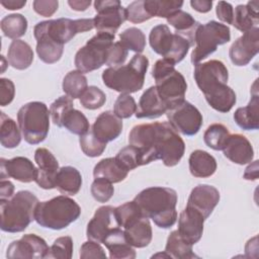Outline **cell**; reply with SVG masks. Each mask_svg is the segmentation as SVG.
Segmentation results:
<instances>
[{
	"label": "cell",
	"instance_id": "cell-1",
	"mask_svg": "<svg viewBox=\"0 0 259 259\" xmlns=\"http://www.w3.org/2000/svg\"><path fill=\"white\" fill-rule=\"evenodd\" d=\"M128 143L140 150L144 165L160 159L167 167L176 166L185 151L184 141L167 121L135 125Z\"/></svg>",
	"mask_w": 259,
	"mask_h": 259
},
{
	"label": "cell",
	"instance_id": "cell-2",
	"mask_svg": "<svg viewBox=\"0 0 259 259\" xmlns=\"http://www.w3.org/2000/svg\"><path fill=\"white\" fill-rule=\"evenodd\" d=\"M193 77L211 108L223 113L233 108L237 101L236 93L227 84L229 72L222 61L210 60L195 65Z\"/></svg>",
	"mask_w": 259,
	"mask_h": 259
},
{
	"label": "cell",
	"instance_id": "cell-3",
	"mask_svg": "<svg viewBox=\"0 0 259 259\" xmlns=\"http://www.w3.org/2000/svg\"><path fill=\"white\" fill-rule=\"evenodd\" d=\"M134 200L145 218L152 219L162 229L171 228L177 221V193L169 187L154 186L142 190Z\"/></svg>",
	"mask_w": 259,
	"mask_h": 259
},
{
	"label": "cell",
	"instance_id": "cell-4",
	"mask_svg": "<svg viewBox=\"0 0 259 259\" xmlns=\"http://www.w3.org/2000/svg\"><path fill=\"white\" fill-rule=\"evenodd\" d=\"M37 197L28 190H20L11 198L0 200L1 230L7 233L23 232L34 220Z\"/></svg>",
	"mask_w": 259,
	"mask_h": 259
},
{
	"label": "cell",
	"instance_id": "cell-5",
	"mask_svg": "<svg viewBox=\"0 0 259 259\" xmlns=\"http://www.w3.org/2000/svg\"><path fill=\"white\" fill-rule=\"evenodd\" d=\"M148 67V58L136 54L126 65L105 69L102 73V81L105 86L120 94L135 93L143 88Z\"/></svg>",
	"mask_w": 259,
	"mask_h": 259
},
{
	"label": "cell",
	"instance_id": "cell-6",
	"mask_svg": "<svg viewBox=\"0 0 259 259\" xmlns=\"http://www.w3.org/2000/svg\"><path fill=\"white\" fill-rule=\"evenodd\" d=\"M80 214L81 207L74 199L66 195H59L37 203L34 221L40 227L62 230L75 222Z\"/></svg>",
	"mask_w": 259,
	"mask_h": 259
},
{
	"label": "cell",
	"instance_id": "cell-7",
	"mask_svg": "<svg viewBox=\"0 0 259 259\" xmlns=\"http://www.w3.org/2000/svg\"><path fill=\"white\" fill-rule=\"evenodd\" d=\"M152 76L155 79V87L168 110L185 100L187 83L184 76L175 69L174 64L165 59L158 60L153 66Z\"/></svg>",
	"mask_w": 259,
	"mask_h": 259
},
{
	"label": "cell",
	"instance_id": "cell-8",
	"mask_svg": "<svg viewBox=\"0 0 259 259\" xmlns=\"http://www.w3.org/2000/svg\"><path fill=\"white\" fill-rule=\"evenodd\" d=\"M50 110L40 101L22 105L17 112V122L25 142L36 145L45 141L50 130Z\"/></svg>",
	"mask_w": 259,
	"mask_h": 259
},
{
	"label": "cell",
	"instance_id": "cell-9",
	"mask_svg": "<svg viewBox=\"0 0 259 259\" xmlns=\"http://www.w3.org/2000/svg\"><path fill=\"white\" fill-rule=\"evenodd\" d=\"M149 42L156 54L174 65L186 57L189 48L192 46L184 36L172 32L166 24H158L151 29Z\"/></svg>",
	"mask_w": 259,
	"mask_h": 259
},
{
	"label": "cell",
	"instance_id": "cell-10",
	"mask_svg": "<svg viewBox=\"0 0 259 259\" xmlns=\"http://www.w3.org/2000/svg\"><path fill=\"white\" fill-rule=\"evenodd\" d=\"M231 39V30L228 25L210 20L205 24H199L194 35L195 47L191 53V63L199 64L209 55L217 51L219 46L229 42Z\"/></svg>",
	"mask_w": 259,
	"mask_h": 259
},
{
	"label": "cell",
	"instance_id": "cell-11",
	"mask_svg": "<svg viewBox=\"0 0 259 259\" xmlns=\"http://www.w3.org/2000/svg\"><path fill=\"white\" fill-rule=\"evenodd\" d=\"M115 35L97 32L75 55V66L82 73H89L106 65L107 55Z\"/></svg>",
	"mask_w": 259,
	"mask_h": 259
},
{
	"label": "cell",
	"instance_id": "cell-12",
	"mask_svg": "<svg viewBox=\"0 0 259 259\" xmlns=\"http://www.w3.org/2000/svg\"><path fill=\"white\" fill-rule=\"evenodd\" d=\"M94 28L93 19L81 18H58L37 22L33 28V34L47 35L54 41L65 45L69 42L77 33L85 32Z\"/></svg>",
	"mask_w": 259,
	"mask_h": 259
},
{
	"label": "cell",
	"instance_id": "cell-13",
	"mask_svg": "<svg viewBox=\"0 0 259 259\" xmlns=\"http://www.w3.org/2000/svg\"><path fill=\"white\" fill-rule=\"evenodd\" d=\"M94 9L97 14L93 18V23L97 32L115 35L120 25L126 20L125 8L118 0H97L94 2Z\"/></svg>",
	"mask_w": 259,
	"mask_h": 259
},
{
	"label": "cell",
	"instance_id": "cell-14",
	"mask_svg": "<svg viewBox=\"0 0 259 259\" xmlns=\"http://www.w3.org/2000/svg\"><path fill=\"white\" fill-rule=\"evenodd\" d=\"M166 114L172 127L184 136L196 135L202 125L200 111L186 100L170 108Z\"/></svg>",
	"mask_w": 259,
	"mask_h": 259
},
{
	"label": "cell",
	"instance_id": "cell-15",
	"mask_svg": "<svg viewBox=\"0 0 259 259\" xmlns=\"http://www.w3.org/2000/svg\"><path fill=\"white\" fill-rule=\"evenodd\" d=\"M259 52V28L254 27L237 38L229 50L232 63L236 66H246Z\"/></svg>",
	"mask_w": 259,
	"mask_h": 259
},
{
	"label": "cell",
	"instance_id": "cell-16",
	"mask_svg": "<svg viewBox=\"0 0 259 259\" xmlns=\"http://www.w3.org/2000/svg\"><path fill=\"white\" fill-rule=\"evenodd\" d=\"M46 241L35 234L23 235L11 242L6 251L7 258H46L49 251Z\"/></svg>",
	"mask_w": 259,
	"mask_h": 259
},
{
	"label": "cell",
	"instance_id": "cell-17",
	"mask_svg": "<svg viewBox=\"0 0 259 259\" xmlns=\"http://www.w3.org/2000/svg\"><path fill=\"white\" fill-rule=\"evenodd\" d=\"M117 227L119 226L114 215V207L111 205H103L96 209L93 218L89 221L86 236L88 240L100 244L107 234Z\"/></svg>",
	"mask_w": 259,
	"mask_h": 259
},
{
	"label": "cell",
	"instance_id": "cell-18",
	"mask_svg": "<svg viewBox=\"0 0 259 259\" xmlns=\"http://www.w3.org/2000/svg\"><path fill=\"white\" fill-rule=\"evenodd\" d=\"M34 161L37 164V173L34 182L42 189L56 188V178L59 171V162L46 148H38L34 152Z\"/></svg>",
	"mask_w": 259,
	"mask_h": 259
},
{
	"label": "cell",
	"instance_id": "cell-19",
	"mask_svg": "<svg viewBox=\"0 0 259 259\" xmlns=\"http://www.w3.org/2000/svg\"><path fill=\"white\" fill-rule=\"evenodd\" d=\"M37 168L26 157H14L10 160L0 159V178H13L17 181L29 183L35 180Z\"/></svg>",
	"mask_w": 259,
	"mask_h": 259
},
{
	"label": "cell",
	"instance_id": "cell-20",
	"mask_svg": "<svg viewBox=\"0 0 259 259\" xmlns=\"http://www.w3.org/2000/svg\"><path fill=\"white\" fill-rule=\"evenodd\" d=\"M204 221L205 219L199 211L186 205L178 218L177 231L180 237L188 244L194 245L202 236Z\"/></svg>",
	"mask_w": 259,
	"mask_h": 259
},
{
	"label": "cell",
	"instance_id": "cell-21",
	"mask_svg": "<svg viewBox=\"0 0 259 259\" xmlns=\"http://www.w3.org/2000/svg\"><path fill=\"white\" fill-rule=\"evenodd\" d=\"M220 197V192L214 186L199 184L191 190L187 205L199 211L206 220L219 203Z\"/></svg>",
	"mask_w": 259,
	"mask_h": 259
},
{
	"label": "cell",
	"instance_id": "cell-22",
	"mask_svg": "<svg viewBox=\"0 0 259 259\" xmlns=\"http://www.w3.org/2000/svg\"><path fill=\"white\" fill-rule=\"evenodd\" d=\"M122 120L113 111L106 110L100 113L94 123L91 132L102 143L107 144L118 138L122 132Z\"/></svg>",
	"mask_w": 259,
	"mask_h": 259
},
{
	"label": "cell",
	"instance_id": "cell-23",
	"mask_svg": "<svg viewBox=\"0 0 259 259\" xmlns=\"http://www.w3.org/2000/svg\"><path fill=\"white\" fill-rule=\"evenodd\" d=\"M223 152L226 158L238 165L251 163L254 158V150L251 143L241 134L230 135Z\"/></svg>",
	"mask_w": 259,
	"mask_h": 259
},
{
	"label": "cell",
	"instance_id": "cell-24",
	"mask_svg": "<svg viewBox=\"0 0 259 259\" xmlns=\"http://www.w3.org/2000/svg\"><path fill=\"white\" fill-rule=\"evenodd\" d=\"M168 107L160 97L155 86L149 87L141 96L137 105V118H157L166 113Z\"/></svg>",
	"mask_w": 259,
	"mask_h": 259
},
{
	"label": "cell",
	"instance_id": "cell-25",
	"mask_svg": "<svg viewBox=\"0 0 259 259\" xmlns=\"http://www.w3.org/2000/svg\"><path fill=\"white\" fill-rule=\"evenodd\" d=\"M259 97L257 90V80L252 87V97L244 107H239L234 113L236 123L245 131H254L259 127Z\"/></svg>",
	"mask_w": 259,
	"mask_h": 259
},
{
	"label": "cell",
	"instance_id": "cell-26",
	"mask_svg": "<svg viewBox=\"0 0 259 259\" xmlns=\"http://www.w3.org/2000/svg\"><path fill=\"white\" fill-rule=\"evenodd\" d=\"M103 245L108 249L111 259H134L136 251L125 239L124 232L120 227L112 229L104 238Z\"/></svg>",
	"mask_w": 259,
	"mask_h": 259
},
{
	"label": "cell",
	"instance_id": "cell-27",
	"mask_svg": "<svg viewBox=\"0 0 259 259\" xmlns=\"http://www.w3.org/2000/svg\"><path fill=\"white\" fill-rule=\"evenodd\" d=\"M258 1H249L246 5L240 4L234 10L232 25L242 32L257 27L259 22Z\"/></svg>",
	"mask_w": 259,
	"mask_h": 259
},
{
	"label": "cell",
	"instance_id": "cell-28",
	"mask_svg": "<svg viewBox=\"0 0 259 259\" xmlns=\"http://www.w3.org/2000/svg\"><path fill=\"white\" fill-rule=\"evenodd\" d=\"M188 164L191 175L197 178L210 177L217 170V161L213 156L202 150L193 151L189 156Z\"/></svg>",
	"mask_w": 259,
	"mask_h": 259
},
{
	"label": "cell",
	"instance_id": "cell-29",
	"mask_svg": "<svg viewBox=\"0 0 259 259\" xmlns=\"http://www.w3.org/2000/svg\"><path fill=\"white\" fill-rule=\"evenodd\" d=\"M7 61L9 65L16 70L27 69L33 61L31 47L21 39L12 40L7 52Z\"/></svg>",
	"mask_w": 259,
	"mask_h": 259
},
{
	"label": "cell",
	"instance_id": "cell-30",
	"mask_svg": "<svg viewBox=\"0 0 259 259\" xmlns=\"http://www.w3.org/2000/svg\"><path fill=\"white\" fill-rule=\"evenodd\" d=\"M126 171L115 158H104L100 160L93 169L94 179H104L111 183H118L127 176Z\"/></svg>",
	"mask_w": 259,
	"mask_h": 259
},
{
	"label": "cell",
	"instance_id": "cell-31",
	"mask_svg": "<svg viewBox=\"0 0 259 259\" xmlns=\"http://www.w3.org/2000/svg\"><path fill=\"white\" fill-rule=\"evenodd\" d=\"M82 186L81 173L72 166L61 167L56 178V188L63 194L75 195Z\"/></svg>",
	"mask_w": 259,
	"mask_h": 259
},
{
	"label": "cell",
	"instance_id": "cell-32",
	"mask_svg": "<svg viewBox=\"0 0 259 259\" xmlns=\"http://www.w3.org/2000/svg\"><path fill=\"white\" fill-rule=\"evenodd\" d=\"M128 244L135 248L147 247L153 237L152 227L148 218H141L133 226L123 230Z\"/></svg>",
	"mask_w": 259,
	"mask_h": 259
},
{
	"label": "cell",
	"instance_id": "cell-33",
	"mask_svg": "<svg viewBox=\"0 0 259 259\" xmlns=\"http://www.w3.org/2000/svg\"><path fill=\"white\" fill-rule=\"evenodd\" d=\"M167 22L175 28V33L184 36L192 46L194 45L195 31L200 23L197 22L191 14L180 9L169 16L167 18Z\"/></svg>",
	"mask_w": 259,
	"mask_h": 259
},
{
	"label": "cell",
	"instance_id": "cell-34",
	"mask_svg": "<svg viewBox=\"0 0 259 259\" xmlns=\"http://www.w3.org/2000/svg\"><path fill=\"white\" fill-rule=\"evenodd\" d=\"M36 53L44 63L54 64L57 63L64 52V46L60 45L47 35H36Z\"/></svg>",
	"mask_w": 259,
	"mask_h": 259
},
{
	"label": "cell",
	"instance_id": "cell-35",
	"mask_svg": "<svg viewBox=\"0 0 259 259\" xmlns=\"http://www.w3.org/2000/svg\"><path fill=\"white\" fill-rule=\"evenodd\" d=\"M20 128L16 122L3 111L0 112V143L4 148H16L21 142Z\"/></svg>",
	"mask_w": 259,
	"mask_h": 259
},
{
	"label": "cell",
	"instance_id": "cell-36",
	"mask_svg": "<svg viewBox=\"0 0 259 259\" xmlns=\"http://www.w3.org/2000/svg\"><path fill=\"white\" fill-rule=\"evenodd\" d=\"M165 252L169 254L171 258L175 259H190V258H197L193 251L192 245L185 242L179 235L178 231H173L168 236Z\"/></svg>",
	"mask_w": 259,
	"mask_h": 259
},
{
	"label": "cell",
	"instance_id": "cell-37",
	"mask_svg": "<svg viewBox=\"0 0 259 259\" xmlns=\"http://www.w3.org/2000/svg\"><path fill=\"white\" fill-rule=\"evenodd\" d=\"M0 27L3 34L11 39H17L27 30V19L19 13H12L1 19Z\"/></svg>",
	"mask_w": 259,
	"mask_h": 259
},
{
	"label": "cell",
	"instance_id": "cell-38",
	"mask_svg": "<svg viewBox=\"0 0 259 259\" xmlns=\"http://www.w3.org/2000/svg\"><path fill=\"white\" fill-rule=\"evenodd\" d=\"M62 88L66 95L70 98H80L84 91L88 88L87 78L78 70L70 71L63 79Z\"/></svg>",
	"mask_w": 259,
	"mask_h": 259
},
{
	"label": "cell",
	"instance_id": "cell-39",
	"mask_svg": "<svg viewBox=\"0 0 259 259\" xmlns=\"http://www.w3.org/2000/svg\"><path fill=\"white\" fill-rule=\"evenodd\" d=\"M114 215L118 226L123 229L133 226L144 217L140 206L135 200L124 202L123 204L114 207Z\"/></svg>",
	"mask_w": 259,
	"mask_h": 259
},
{
	"label": "cell",
	"instance_id": "cell-40",
	"mask_svg": "<svg viewBox=\"0 0 259 259\" xmlns=\"http://www.w3.org/2000/svg\"><path fill=\"white\" fill-rule=\"evenodd\" d=\"M229 137L230 132L227 126L222 123H212L205 130L203 141L210 149L221 151L224 149Z\"/></svg>",
	"mask_w": 259,
	"mask_h": 259
},
{
	"label": "cell",
	"instance_id": "cell-41",
	"mask_svg": "<svg viewBox=\"0 0 259 259\" xmlns=\"http://www.w3.org/2000/svg\"><path fill=\"white\" fill-rule=\"evenodd\" d=\"M183 5V1L175 0H145V6L149 14L154 17L168 18L176 11L180 10Z\"/></svg>",
	"mask_w": 259,
	"mask_h": 259
},
{
	"label": "cell",
	"instance_id": "cell-42",
	"mask_svg": "<svg viewBox=\"0 0 259 259\" xmlns=\"http://www.w3.org/2000/svg\"><path fill=\"white\" fill-rule=\"evenodd\" d=\"M120 44L126 49L137 54H141L146 47V35L138 27H130L119 34Z\"/></svg>",
	"mask_w": 259,
	"mask_h": 259
},
{
	"label": "cell",
	"instance_id": "cell-43",
	"mask_svg": "<svg viewBox=\"0 0 259 259\" xmlns=\"http://www.w3.org/2000/svg\"><path fill=\"white\" fill-rule=\"evenodd\" d=\"M63 126L70 133L78 136L86 134L90 130V124L87 117L78 109H71L64 118Z\"/></svg>",
	"mask_w": 259,
	"mask_h": 259
},
{
	"label": "cell",
	"instance_id": "cell-44",
	"mask_svg": "<svg viewBox=\"0 0 259 259\" xmlns=\"http://www.w3.org/2000/svg\"><path fill=\"white\" fill-rule=\"evenodd\" d=\"M114 158L126 171L134 170L139 166L144 165L143 156L140 150L133 145L122 148Z\"/></svg>",
	"mask_w": 259,
	"mask_h": 259
},
{
	"label": "cell",
	"instance_id": "cell-45",
	"mask_svg": "<svg viewBox=\"0 0 259 259\" xmlns=\"http://www.w3.org/2000/svg\"><path fill=\"white\" fill-rule=\"evenodd\" d=\"M73 99L67 95L60 96L50 106V114L54 124L59 127L63 126V121L67 113L74 107Z\"/></svg>",
	"mask_w": 259,
	"mask_h": 259
},
{
	"label": "cell",
	"instance_id": "cell-46",
	"mask_svg": "<svg viewBox=\"0 0 259 259\" xmlns=\"http://www.w3.org/2000/svg\"><path fill=\"white\" fill-rule=\"evenodd\" d=\"M73 254V240L70 236H64L56 239L49 248L46 258L70 259Z\"/></svg>",
	"mask_w": 259,
	"mask_h": 259
},
{
	"label": "cell",
	"instance_id": "cell-47",
	"mask_svg": "<svg viewBox=\"0 0 259 259\" xmlns=\"http://www.w3.org/2000/svg\"><path fill=\"white\" fill-rule=\"evenodd\" d=\"M79 144L82 152L86 156L91 158L100 156L106 148V144L100 142L91 132V130H89L86 134L80 136Z\"/></svg>",
	"mask_w": 259,
	"mask_h": 259
},
{
	"label": "cell",
	"instance_id": "cell-48",
	"mask_svg": "<svg viewBox=\"0 0 259 259\" xmlns=\"http://www.w3.org/2000/svg\"><path fill=\"white\" fill-rule=\"evenodd\" d=\"M106 101L105 93L96 86H89L80 97V103L86 109H98Z\"/></svg>",
	"mask_w": 259,
	"mask_h": 259
},
{
	"label": "cell",
	"instance_id": "cell-49",
	"mask_svg": "<svg viewBox=\"0 0 259 259\" xmlns=\"http://www.w3.org/2000/svg\"><path fill=\"white\" fill-rule=\"evenodd\" d=\"M136 101L130 94H120L113 105V112L121 119L131 117L134 113H136Z\"/></svg>",
	"mask_w": 259,
	"mask_h": 259
},
{
	"label": "cell",
	"instance_id": "cell-50",
	"mask_svg": "<svg viewBox=\"0 0 259 259\" xmlns=\"http://www.w3.org/2000/svg\"><path fill=\"white\" fill-rule=\"evenodd\" d=\"M91 194L93 198L98 202H106L108 201L113 193L114 188L111 182L104 179H94L90 187Z\"/></svg>",
	"mask_w": 259,
	"mask_h": 259
},
{
	"label": "cell",
	"instance_id": "cell-51",
	"mask_svg": "<svg viewBox=\"0 0 259 259\" xmlns=\"http://www.w3.org/2000/svg\"><path fill=\"white\" fill-rule=\"evenodd\" d=\"M125 12L126 20L133 23H142L152 18L145 6V0H138L132 2L125 8Z\"/></svg>",
	"mask_w": 259,
	"mask_h": 259
},
{
	"label": "cell",
	"instance_id": "cell-52",
	"mask_svg": "<svg viewBox=\"0 0 259 259\" xmlns=\"http://www.w3.org/2000/svg\"><path fill=\"white\" fill-rule=\"evenodd\" d=\"M127 57V50L120 44V41H115L112 44L108 51L106 65L108 67L120 66L124 63Z\"/></svg>",
	"mask_w": 259,
	"mask_h": 259
},
{
	"label": "cell",
	"instance_id": "cell-53",
	"mask_svg": "<svg viewBox=\"0 0 259 259\" xmlns=\"http://www.w3.org/2000/svg\"><path fill=\"white\" fill-rule=\"evenodd\" d=\"M79 256L82 259H88V258L106 259L107 257L103 248L100 246V244L91 240L83 243L80 249Z\"/></svg>",
	"mask_w": 259,
	"mask_h": 259
},
{
	"label": "cell",
	"instance_id": "cell-54",
	"mask_svg": "<svg viewBox=\"0 0 259 259\" xmlns=\"http://www.w3.org/2000/svg\"><path fill=\"white\" fill-rule=\"evenodd\" d=\"M15 95L14 83L7 78L0 79V105L6 106L12 102Z\"/></svg>",
	"mask_w": 259,
	"mask_h": 259
},
{
	"label": "cell",
	"instance_id": "cell-55",
	"mask_svg": "<svg viewBox=\"0 0 259 259\" xmlns=\"http://www.w3.org/2000/svg\"><path fill=\"white\" fill-rule=\"evenodd\" d=\"M32 6L37 14L44 17H50L58 10L59 2L57 0H34Z\"/></svg>",
	"mask_w": 259,
	"mask_h": 259
},
{
	"label": "cell",
	"instance_id": "cell-56",
	"mask_svg": "<svg viewBox=\"0 0 259 259\" xmlns=\"http://www.w3.org/2000/svg\"><path fill=\"white\" fill-rule=\"evenodd\" d=\"M215 13L218 18L227 23L232 24L233 22V15H234V8L231 3L226 1H220L215 8Z\"/></svg>",
	"mask_w": 259,
	"mask_h": 259
},
{
	"label": "cell",
	"instance_id": "cell-57",
	"mask_svg": "<svg viewBox=\"0 0 259 259\" xmlns=\"http://www.w3.org/2000/svg\"><path fill=\"white\" fill-rule=\"evenodd\" d=\"M14 185L9 180L1 179L0 181V200H6L13 196Z\"/></svg>",
	"mask_w": 259,
	"mask_h": 259
},
{
	"label": "cell",
	"instance_id": "cell-58",
	"mask_svg": "<svg viewBox=\"0 0 259 259\" xmlns=\"http://www.w3.org/2000/svg\"><path fill=\"white\" fill-rule=\"evenodd\" d=\"M190 5L194 10H196L200 13H206V12L210 11V9H211L212 1H209V0H191Z\"/></svg>",
	"mask_w": 259,
	"mask_h": 259
},
{
	"label": "cell",
	"instance_id": "cell-59",
	"mask_svg": "<svg viewBox=\"0 0 259 259\" xmlns=\"http://www.w3.org/2000/svg\"><path fill=\"white\" fill-rule=\"evenodd\" d=\"M244 178L246 180H256L258 178V160H255L245 169Z\"/></svg>",
	"mask_w": 259,
	"mask_h": 259
},
{
	"label": "cell",
	"instance_id": "cell-60",
	"mask_svg": "<svg viewBox=\"0 0 259 259\" xmlns=\"http://www.w3.org/2000/svg\"><path fill=\"white\" fill-rule=\"evenodd\" d=\"M69 6L75 11H85L91 4L90 0H69Z\"/></svg>",
	"mask_w": 259,
	"mask_h": 259
},
{
	"label": "cell",
	"instance_id": "cell-61",
	"mask_svg": "<svg viewBox=\"0 0 259 259\" xmlns=\"http://www.w3.org/2000/svg\"><path fill=\"white\" fill-rule=\"evenodd\" d=\"M26 4L25 0H2L1 5L9 10L21 9Z\"/></svg>",
	"mask_w": 259,
	"mask_h": 259
},
{
	"label": "cell",
	"instance_id": "cell-62",
	"mask_svg": "<svg viewBox=\"0 0 259 259\" xmlns=\"http://www.w3.org/2000/svg\"><path fill=\"white\" fill-rule=\"evenodd\" d=\"M1 59H2V62H3V63H2V65H3V70H2V72H3V71L5 70V63H4V61H5V60H4L3 56H1Z\"/></svg>",
	"mask_w": 259,
	"mask_h": 259
}]
</instances>
